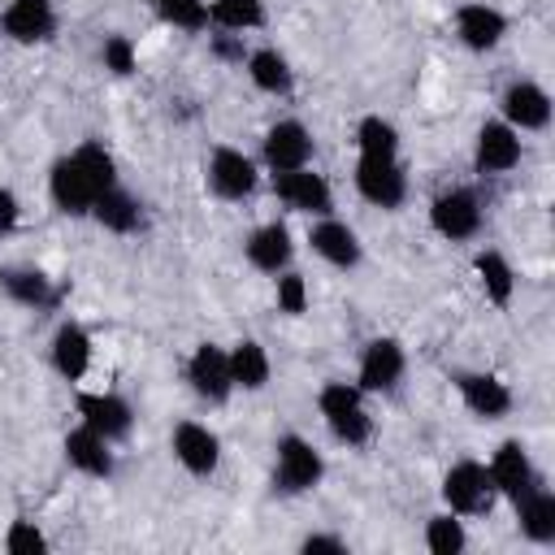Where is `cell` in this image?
<instances>
[{
    "label": "cell",
    "instance_id": "cell-35",
    "mask_svg": "<svg viewBox=\"0 0 555 555\" xmlns=\"http://www.w3.org/2000/svg\"><path fill=\"white\" fill-rule=\"evenodd\" d=\"M4 551L9 555H43L48 551V538L30 520H13L9 533H4Z\"/></svg>",
    "mask_w": 555,
    "mask_h": 555
},
{
    "label": "cell",
    "instance_id": "cell-5",
    "mask_svg": "<svg viewBox=\"0 0 555 555\" xmlns=\"http://www.w3.org/2000/svg\"><path fill=\"white\" fill-rule=\"evenodd\" d=\"M273 195H278L291 212H308V217H330V212H334V191H330V182H325L312 165L273 173Z\"/></svg>",
    "mask_w": 555,
    "mask_h": 555
},
{
    "label": "cell",
    "instance_id": "cell-3",
    "mask_svg": "<svg viewBox=\"0 0 555 555\" xmlns=\"http://www.w3.org/2000/svg\"><path fill=\"white\" fill-rule=\"evenodd\" d=\"M273 451H278V464H273V486H278V490H286V494H304V490H312V486L321 481L325 460H321V451H317L308 438H299V434H282Z\"/></svg>",
    "mask_w": 555,
    "mask_h": 555
},
{
    "label": "cell",
    "instance_id": "cell-29",
    "mask_svg": "<svg viewBox=\"0 0 555 555\" xmlns=\"http://www.w3.org/2000/svg\"><path fill=\"white\" fill-rule=\"evenodd\" d=\"M473 269H477V282H481V291H486L490 304H507V299H512V291H516V269L507 264L503 251H494V247L477 251Z\"/></svg>",
    "mask_w": 555,
    "mask_h": 555
},
{
    "label": "cell",
    "instance_id": "cell-24",
    "mask_svg": "<svg viewBox=\"0 0 555 555\" xmlns=\"http://www.w3.org/2000/svg\"><path fill=\"white\" fill-rule=\"evenodd\" d=\"M0 291L22 308H48L56 299L52 278L43 269H35V264H4L0 269Z\"/></svg>",
    "mask_w": 555,
    "mask_h": 555
},
{
    "label": "cell",
    "instance_id": "cell-32",
    "mask_svg": "<svg viewBox=\"0 0 555 555\" xmlns=\"http://www.w3.org/2000/svg\"><path fill=\"white\" fill-rule=\"evenodd\" d=\"M425 546H429L434 555H460V551L468 546V533H464V525L455 520V512L434 516V520L425 525Z\"/></svg>",
    "mask_w": 555,
    "mask_h": 555
},
{
    "label": "cell",
    "instance_id": "cell-38",
    "mask_svg": "<svg viewBox=\"0 0 555 555\" xmlns=\"http://www.w3.org/2000/svg\"><path fill=\"white\" fill-rule=\"evenodd\" d=\"M212 52L225 56V61H238V65H243V35H230V30L212 35Z\"/></svg>",
    "mask_w": 555,
    "mask_h": 555
},
{
    "label": "cell",
    "instance_id": "cell-7",
    "mask_svg": "<svg viewBox=\"0 0 555 555\" xmlns=\"http://www.w3.org/2000/svg\"><path fill=\"white\" fill-rule=\"evenodd\" d=\"M429 225L447 238V243H464L481 230V199L468 186H451L429 204Z\"/></svg>",
    "mask_w": 555,
    "mask_h": 555
},
{
    "label": "cell",
    "instance_id": "cell-19",
    "mask_svg": "<svg viewBox=\"0 0 555 555\" xmlns=\"http://www.w3.org/2000/svg\"><path fill=\"white\" fill-rule=\"evenodd\" d=\"M455 386H460L464 408H468L477 421H499V416L512 412V390H507L494 373H460Z\"/></svg>",
    "mask_w": 555,
    "mask_h": 555
},
{
    "label": "cell",
    "instance_id": "cell-15",
    "mask_svg": "<svg viewBox=\"0 0 555 555\" xmlns=\"http://www.w3.org/2000/svg\"><path fill=\"white\" fill-rule=\"evenodd\" d=\"M208 186L221 199H247L256 191V160L238 147H217L208 156Z\"/></svg>",
    "mask_w": 555,
    "mask_h": 555
},
{
    "label": "cell",
    "instance_id": "cell-9",
    "mask_svg": "<svg viewBox=\"0 0 555 555\" xmlns=\"http://www.w3.org/2000/svg\"><path fill=\"white\" fill-rule=\"evenodd\" d=\"M269 173H282V169H299L312 160V130L295 117H282L264 130V147H260Z\"/></svg>",
    "mask_w": 555,
    "mask_h": 555
},
{
    "label": "cell",
    "instance_id": "cell-2",
    "mask_svg": "<svg viewBox=\"0 0 555 555\" xmlns=\"http://www.w3.org/2000/svg\"><path fill=\"white\" fill-rule=\"evenodd\" d=\"M317 408L330 425V434L347 447H364L373 438V416L364 408V390L351 382H325L317 395Z\"/></svg>",
    "mask_w": 555,
    "mask_h": 555
},
{
    "label": "cell",
    "instance_id": "cell-14",
    "mask_svg": "<svg viewBox=\"0 0 555 555\" xmlns=\"http://www.w3.org/2000/svg\"><path fill=\"white\" fill-rule=\"evenodd\" d=\"M0 30L13 43H43L56 30V9L52 0H9L0 13Z\"/></svg>",
    "mask_w": 555,
    "mask_h": 555
},
{
    "label": "cell",
    "instance_id": "cell-34",
    "mask_svg": "<svg viewBox=\"0 0 555 555\" xmlns=\"http://www.w3.org/2000/svg\"><path fill=\"white\" fill-rule=\"evenodd\" d=\"M273 282H278V308L286 312V317H299L304 308H308V282H304V273H295V269H282V273H273Z\"/></svg>",
    "mask_w": 555,
    "mask_h": 555
},
{
    "label": "cell",
    "instance_id": "cell-37",
    "mask_svg": "<svg viewBox=\"0 0 555 555\" xmlns=\"http://www.w3.org/2000/svg\"><path fill=\"white\" fill-rule=\"evenodd\" d=\"M17 221H22V199L9 186H0V234H13Z\"/></svg>",
    "mask_w": 555,
    "mask_h": 555
},
{
    "label": "cell",
    "instance_id": "cell-39",
    "mask_svg": "<svg viewBox=\"0 0 555 555\" xmlns=\"http://www.w3.org/2000/svg\"><path fill=\"white\" fill-rule=\"evenodd\" d=\"M299 551H308V555H317V551L343 555V551H347V542H343V538H330V533H308V538L299 542Z\"/></svg>",
    "mask_w": 555,
    "mask_h": 555
},
{
    "label": "cell",
    "instance_id": "cell-22",
    "mask_svg": "<svg viewBox=\"0 0 555 555\" xmlns=\"http://www.w3.org/2000/svg\"><path fill=\"white\" fill-rule=\"evenodd\" d=\"M91 356H95V347H91V334H87L82 325L65 321V325L52 334V369H56L65 382H82V377L91 373Z\"/></svg>",
    "mask_w": 555,
    "mask_h": 555
},
{
    "label": "cell",
    "instance_id": "cell-20",
    "mask_svg": "<svg viewBox=\"0 0 555 555\" xmlns=\"http://www.w3.org/2000/svg\"><path fill=\"white\" fill-rule=\"evenodd\" d=\"M243 251H247V264H251V269H260V273H282V269L291 264V256H295L291 230H286L282 221H264V225H256V230L247 234Z\"/></svg>",
    "mask_w": 555,
    "mask_h": 555
},
{
    "label": "cell",
    "instance_id": "cell-31",
    "mask_svg": "<svg viewBox=\"0 0 555 555\" xmlns=\"http://www.w3.org/2000/svg\"><path fill=\"white\" fill-rule=\"evenodd\" d=\"M356 147H360V156H399V130H395V121H386L382 113L360 117Z\"/></svg>",
    "mask_w": 555,
    "mask_h": 555
},
{
    "label": "cell",
    "instance_id": "cell-18",
    "mask_svg": "<svg viewBox=\"0 0 555 555\" xmlns=\"http://www.w3.org/2000/svg\"><path fill=\"white\" fill-rule=\"evenodd\" d=\"M308 243H312V251H317L325 264H334V269H356V264H360V234H356L347 221H338V217H321V221L308 230Z\"/></svg>",
    "mask_w": 555,
    "mask_h": 555
},
{
    "label": "cell",
    "instance_id": "cell-4",
    "mask_svg": "<svg viewBox=\"0 0 555 555\" xmlns=\"http://www.w3.org/2000/svg\"><path fill=\"white\" fill-rule=\"evenodd\" d=\"M442 499H447V507H451L455 516H481V512H490V503H494V481H490L486 464H477V460L451 464L447 477H442Z\"/></svg>",
    "mask_w": 555,
    "mask_h": 555
},
{
    "label": "cell",
    "instance_id": "cell-30",
    "mask_svg": "<svg viewBox=\"0 0 555 555\" xmlns=\"http://www.w3.org/2000/svg\"><path fill=\"white\" fill-rule=\"evenodd\" d=\"M260 22H264L260 0H212L208 4V26H217V30L243 35V30H256Z\"/></svg>",
    "mask_w": 555,
    "mask_h": 555
},
{
    "label": "cell",
    "instance_id": "cell-23",
    "mask_svg": "<svg viewBox=\"0 0 555 555\" xmlns=\"http://www.w3.org/2000/svg\"><path fill=\"white\" fill-rule=\"evenodd\" d=\"M65 460L82 477H108L113 473V442L104 434H95L91 425H78L74 434H65Z\"/></svg>",
    "mask_w": 555,
    "mask_h": 555
},
{
    "label": "cell",
    "instance_id": "cell-8",
    "mask_svg": "<svg viewBox=\"0 0 555 555\" xmlns=\"http://www.w3.org/2000/svg\"><path fill=\"white\" fill-rule=\"evenodd\" d=\"M403 369H408V356L395 338H373L360 356V369H356V386L364 395H390L399 382H403Z\"/></svg>",
    "mask_w": 555,
    "mask_h": 555
},
{
    "label": "cell",
    "instance_id": "cell-13",
    "mask_svg": "<svg viewBox=\"0 0 555 555\" xmlns=\"http://www.w3.org/2000/svg\"><path fill=\"white\" fill-rule=\"evenodd\" d=\"M78 416H82V425H91L108 442L126 438L130 425H134V408L121 395H113V390H82L78 395Z\"/></svg>",
    "mask_w": 555,
    "mask_h": 555
},
{
    "label": "cell",
    "instance_id": "cell-33",
    "mask_svg": "<svg viewBox=\"0 0 555 555\" xmlns=\"http://www.w3.org/2000/svg\"><path fill=\"white\" fill-rule=\"evenodd\" d=\"M152 9H156L169 26L191 30V35L208 26V4H204V0H152Z\"/></svg>",
    "mask_w": 555,
    "mask_h": 555
},
{
    "label": "cell",
    "instance_id": "cell-12",
    "mask_svg": "<svg viewBox=\"0 0 555 555\" xmlns=\"http://www.w3.org/2000/svg\"><path fill=\"white\" fill-rule=\"evenodd\" d=\"M486 473H490V481H494V494H503V499H525L533 486H538V473H533V460H529V451L512 438V442H499V451L490 455V464H486Z\"/></svg>",
    "mask_w": 555,
    "mask_h": 555
},
{
    "label": "cell",
    "instance_id": "cell-1",
    "mask_svg": "<svg viewBox=\"0 0 555 555\" xmlns=\"http://www.w3.org/2000/svg\"><path fill=\"white\" fill-rule=\"evenodd\" d=\"M108 186H117V165L104 143H78L48 173V195L65 217H87Z\"/></svg>",
    "mask_w": 555,
    "mask_h": 555
},
{
    "label": "cell",
    "instance_id": "cell-26",
    "mask_svg": "<svg viewBox=\"0 0 555 555\" xmlns=\"http://www.w3.org/2000/svg\"><path fill=\"white\" fill-rule=\"evenodd\" d=\"M91 217H95L104 230H113V234H134V230L143 225V204H139L130 191H121V186H108V191L95 199Z\"/></svg>",
    "mask_w": 555,
    "mask_h": 555
},
{
    "label": "cell",
    "instance_id": "cell-28",
    "mask_svg": "<svg viewBox=\"0 0 555 555\" xmlns=\"http://www.w3.org/2000/svg\"><path fill=\"white\" fill-rule=\"evenodd\" d=\"M516 516H520V533L529 542H551L555 538V494L533 486L525 499H516Z\"/></svg>",
    "mask_w": 555,
    "mask_h": 555
},
{
    "label": "cell",
    "instance_id": "cell-10",
    "mask_svg": "<svg viewBox=\"0 0 555 555\" xmlns=\"http://www.w3.org/2000/svg\"><path fill=\"white\" fill-rule=\"evenodd\" d=\"M186 382H191V390H195L199 399H208V403H225V399L234 395L225 347H217V343H199V347L191 351V360H186Z\"/></svg>",
    "mask_w": 555,
    "mask_h": 555
},
{
    "label": "cell",
    "instance_id": "cell-27",
    "mask_svg": "<svg viewBox=\"0 0 555 555\" xmlns=\"http://www.w3.org/2000/svg\"><path fill=\"white\" fill-rule=\"evenodd\" d=\"M247 78H251L264 95H291V87H295L291 61H286L278 48H256V52H247Z\"/></svg>",
    "mask_w": 555,
    "mask_h": 555
},
{
    "label": "cell",
    "instance_id": "cell-11",
    "mask_svg": "<svg viewBox=\"0 0 555 555\" xmlns=\"http://www.w3.org/2000/svg\"><path fill=\"white\" fill-rule=\"evenodd\" d=\"M169 447H173L178 464H182L191 477H212L217 464H221V438H217L208 425H199V421H182V425H173Z\"/></svg>",
    "mask_w": 555,
    "mask_h": 555
},
{
    "label": "cell",
    "instance_id": "cell-6",
    "mask_svg": "<svg viewBox=\"0 0 555 555\" xmlns=\"http://www.w3.org/2000/svg\"><path fill=\"white\" fill-rule=\"evenodd\" d=\"M356 191L373 208H399L408 199V173L399 156H360L356 160Z\"/></svg>",
    "mask_w": 555,
    "mask_h": 555
},
{
    "label": "cell",
    "instance_id": "cell-16",
    "mask_svg": "<svg viewBox=\"0 0 555 555\" xmlns=\"http://www.w3.org/2000/svg\"><path fill=\"white\" fill-rule=\"evenodd\" d=\"M473 165H477V173H507V169H516L520 165V130H512L507 121H486L477 130Z\"/></svg>",
    "mask_w": 555,
    "mask_h": 555
},
{
    "label": "cell",
    "instance_id": "cell-21",
    "mask_svg": "<svg viewBox=\"0 0 555 555\" xmlns=\"http://www.w3.org/2000/svg\"><path fill=\"white\" fill-rule=\"evenodd\" d=\"M503 121L512 130H542L551 121V95L538 82H512L503 91Z\"/></svg>",
    "mask_w": 555,
    "mask_h": 555
},
{
    "label": "cell",
    "instance_id": "cell-25",
    "mask_svg": "<svg viewBox=\"0 0 555 555\" xmlns=\"http://www.w3.org/2000/svg\"><path fill=\"white\" fill-rule=\"evenodd\" d=\"M225 356H230V382H234V390H264L269 386L273 364H269V351L256 338L234 343Z\"/></svg>",
    "mask_w": 555,
    "mask_h": 555
},
{
    "label": "cell",
    "instance_id": "cell-36",
    "mask_svg": "<svg viewBox=\"0 0 555 555\" xmlns=\"http://www.w3.org/2000/svg\"><path fill=\"white\" fill-rule=\"evenodd\" d=\"M100 61H104V69H113L117 78H126V74H134V43L126 35H108L104 48H100Z\"/></svg>",
    "mask_w": 555,
    "mask_h": 555
},
{
    "label": "cell",
    "instance_id": "cell-17",
    "mask_svg": "<svg viewBox=\"0 0 555 555\" xmlns=\"http://www.w3.org/2000/svg\"><path fill=\"white\" fill-rule=\"evenodd\" d=\"M455 35H460L464 48H473V52H490V48L503 43V35H507V17H503L494 4L473 0V4H460V13H455Z\"/></svg>",
    "mask_w": 555,
    "mask_h": 555
}]
</instances>
